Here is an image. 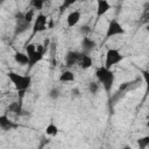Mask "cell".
<instances>
[{
	"instance_id": "30bf717a",
	"label": "cell",
	"mask_w": 149,
	"mask_h": 149,
	"mask_svg": "<svg viewBox=\"0 0 149 149\" xmlns=\"http://www.w3.org/2000/svg\"><path fill=\"white\" fill-rule=\"evenodd\" d=\"M111 3L108 0H97V21L104 16L109 9H111Z\"/></svg>"
},
{
	"instance_id": "ac0fdd59",
	"label": "cell",
	"mask_w": 149,
	"mask_h": 149,
	"mask_svg": "<svg viewBox=\"0 0 149 149\" xmlns=\"http://www.w3.org/2000/svg\"><path fill=\"white\" fill-rule=\"evenodd\" d=\"M99 90H100V84L98 81H91L88 84V91H90V93L97 94L99 92Z\"/></svg>"
},
{
	"instance_id": "52a82bcc",
	"label": "cell",
	"mask_w": 149,
	"mask_h": 149,
	"mask_svg": "<svg viewBox=\"0 0 149 149\" xmlns=\"http://www.w3.org/2000/svg\"><path fill=\"white\" fill-rule=\"evenodd\" d=\"M44 52H45V49L43 48V45H37V47H36L35 52H34L31 56H29L28 68H29V69H31V68H34L38 62H41V61H42V58H43Z\"/></svg>"
},
{
	"instance_id": "d6986e66",
	"label": "cell",
	"mask_w": 149,
	"mask_h": 149,
	"mask_svg": "<svg viewBox=\"0 0 149 149\" xmlns=\"http://www.w3.org/2000/svg\"><path fill=\"white\" fill-rule=\"evenodd\" d=\"M137 146L140 149H146L149 146V136H143L137 140Z\"/></svg>"
},
{
	"instance_id": "9c48e42d",
	"label": "cell",
	"mask_w": 149,
	"mask_h": 149,
	"mask_svg": "<svg viewBox=\"0 0 149 149\" xmlns=\"http://www.w3.org/2000/svg\"><path fill=\"white\" fill-rule=\"evenodd\" d=\"M19 125L15 123L14 121H12L7 114H2L0 115V129L3 130V132H9V130H13L15 128H17Z\"/></svg>"
},
{
	"instance_id": "484cf974",
	"label": "cell",
	"mask_w": 149,
	"mask_h": 149,
	"mask_svg": "<svg viewBox=\"0 0 149 149\" xmlns=\"http://www.w3.org/2000/svg\"><path fill=\"white\" fill-rule=\"evenodd\" d=\"M49 43H50V40H49V38H47V40H44V43L42 44V45H43V48L45 49V51H47V49H48V47H49Z\"/></svg>"
},
{
	"instance_id": "2e32d148",
	"label": "cell",
	"mask_w": 149,
	"mask_h": 149,
	"mask_svg": "<svg viewBox=\"0 0 149 149\" xmlns=\"http://www.w3.org/2000/svg\"><path fill=\"white\" fill-rule=\"evenodd\" d=\"M7 111H8V112H12V113H14V114H16V115H21L22 112H23L22 105H21V102H19V101H13L12 104H9V106L7 107Z\"/></svg>"
},
{
	"instance_id": "4fadbf2b",
	"label": "cell",
	"mask_w": 149,
	"mask_h": 149,
	"mask_svg": "<svg viewBox=\"0 0 149 149\" xmlns=\"http://www.w3.org/2000/svg\"><path fill=\"white\" fill-rule=\"evenodd\" d=\"M78 64H79L80 69H83V70H87V69H90V68L92 66L93 61H92V58H91V56H90L88 54L81 52V56H80V58H79Z\"/></svg>"
},
{
	"instance_id": "ffe728a7",
	"label": "cell",
	"mask_w": 149,
	"mask_h": 149,
	"mask_svg": "<svg viewBox=\"0 0 149 149\" xmlns=\"http://www.w3.org/2000/svg\"><path fill=\"white\" fill-rule=\"evenodd\" d=\"M36 47H37V45H35L34 43H27V44H26V48H24V49H26V54L28 55V57L31 56V55L35 52Z\"/></svg>"
},
{
	"instance_id": "603a6c76",
	"label": "cell",
	"mask_w": 149,
	"mask_h": 149,
	"mask_svg": "<svg viewBox=\"0 0 149 149\" xmlns=\"http://www.w3.org/2000/svg\"><path fill=\"white\" fill-rule=\"evenodd\" d=\"M59 95H61V92H59V90H58V88H56V87H54V88H52V90H50V92H49V97H50L51 99H54V100L58 99V98H59Z\"/></svg>"
},
{
	"instance_id": "4316f807",
	"label": "cell",
	"mask_w": 149,
	"mask_h": 149,
	"mask_svg": "<svg viewBox=\"0 0 149 149\" xmlns=\"http://www.w3.org/2000/svg\"><path fill=\"white\" fill-rule=\"evenodd\" d=\"M72 94L73 95H79V90L78 88H73L72 90Z\"/></svg>"
},
{
	"instance_id": "ba28073f",
	"label": "cell",
	"mask_w": 149,
	"mask_h": 149,
	"mask_svg": "<svg viewBox=\"0 0 149 149\" xmlns=\"http://www.w3.org/2000/svg\"><path fill=\"white\" fill-rule=\"evenodd\" d=\"M80 56H81V52H79V51H73V50L68 51L66 55H65V57H64L65 65H66L68 68L74 66L76 64H78Z\"/></svg>"
},
{
	"instance_id": "5bb4252c",
	"label": "cell",
	"mask_w": 149,
	"mask_h": 149,
	"mask_svg": "<svg viewBox=\"0 0 149 149\" xmlns=\"http://www.w3.org/2000/svg\"><path fill=\"white\" fill-rule=\"evenodd\" d=\"M14 61L21 65V66H24V65H28V62H29V57L26 52H22V51H16L14 54Z\"/></svg>"
},
{
	"instance_id": "f546056e",
	"label": "cell",
	"mask_w": 149,
	"mask_h": 149,
	"mask_svg": "<svg viewBox=\"0 0 149 149\" xmlns=\"http://www.w3.org/2000/svg\"><path fill=\"white\" fill-rule=\"evenodd\" d=\"M43 1H44V2H45V1H48V0H43Z\"/></svg>"
},
{
	"instance_id": "6da1fadb",
	"label": "cell",
	"mask_w": 149,
	"mask_h": 149,
	"mask_svg": "<svg viewBox=\"0 0 149 149\" xmlns=\"http://www.w3.org/2000/svg\"><path fill=\"white\" fill-rule=\"evenodd\" d=\"M95 77L98 79V83L102 85L104 90L109 93L112 91V87L115 81V74L111 69H107L105 66H100L95 70Z\"/></svg>"
},
{
	"instance_id": "5b68a950",
	"label": "cell",
	"mask_w": 149,
	"mask_h": 149,
	"mask_svg": "<svg viewBox=\"0 0 149 149\" xmlns=\"http://www.w3.org/2000/svg\"><path fill=\"white\" fill-rule=\"evenodd\" d=\"M15 28H14V34L15 35H21L23 33H26L29 28H31V22H28L24 20L23 17V13H17L15 15Z\"/></svg>"
},
{
	"instance_id": "7a4b0ae2",
	"label": "cell",
	"mask_w": 149,
	"mask_h": 149,
	"mask_svg": "<svg viewBox=\"0 0 149 149\" xmlns=\"http://www.w3.org/2000/svg\"><path fill=\"white\" fill-rule=\"evenodd\" d=\"M7 77L14 85V87L21 93H23L31 85V77L28 74H19L17 72L9 71L7 73Z\"/></svg>"
},
{
	"instance_id": "9a60e30c",
	"label": "cell",
	"mask_w": 149,
	"mask_h": 149,
	"mask_svg": "<svg viewBox=\"0 0 149 149\" xmlns=\"http://www.w3.org/2000/svg\"><path fill=\"white\" fill-rule=\"evenodd\" d=\"M74 73L72 72V71H70V70H65V71H63L61 74H59V81L61 83H71V81H73L74 80Z\"/></svg>"
},
{
	"instance_id": "7402d4cb",
	"label": "cell",
	"mask_w": 149,
	"mask_h": 149,
	"mask_svg": "<svg viewBox=\"0 0 149 149\" xmlns=\"http://www.w3.org/2000/svg\"><path fill=\"white\" fill-rule=\"evenodd\" d=\"M44 1L43 0H31V6L36 9V10H41L43 8Z\"/></svg>"
},
{
	"instance_id": "8fae6325",
	"label": "cell",
	"mask_w": 149,
	"mask_h": 149,
	"mask_svg": "<svg viewBox=\"0 0 149 149\" xmlns=\"http://www.w3.org/2000/svg\"><path fill=\"white\" fill-rule=\"evenodd\" d=\"M80 17H81V14H80L79 10H73V12H71V13L68 15V17H66V24H68V27H70V28L74 27V26L79 22Z\"/></svg>"
},
{
	"instance_id": "e0dca14e",
	"label": "cell",
	"mask_w": 149,
	"mask_h": 149,
	"mask_svg": "<svg viewBox=\"0 0 149 149\" xmlns=\"http://www.w3.org/2000/svg\"><path fill=\"white\" fill-rule=\"evenodd\" d=\"M58 127L54 123V122H50L47 127H45V134L49 135V136H56L58 134Z\"/></svg>"
},
{
	"instance_id": "f1b7e54d",
	"label": "cell",
	"mask_w": 149,
	"mask_h": 149,
	"mask_svg": "<svg viewBox=\"0 0 149 149\" xmlns=\"http://www.w3.org/2000/svg\"><path fill=\"white\" fill-rule=\"evenodd\" d=\"M1 93H2V91H1V90H0V94H1Z\"/></svg>"
},
{
	"instance_id": "d4e9b609",
	"label": "cell",
	"mask_w": 149,
	"mask_h": 149,
	"mask_svg": "<svg viewBox=\"0 0 149 149\" xmlns=\"http://www.w3.org/2000/svg\"><path fill=\"white\" fill-rule=\"evenodd\" d=\"M90 31H91V28H90L88 26L85 24V26H81V27H80V33H81L84 36H86V34L90 33Z\"/></svg>"
},
{
	"instance_id": "83f0119b",
	"label": "cell",
	"mask_w": 149,
	"mask_h": 149,
	"mask_svg": "<svg viewBox=\"0 0 149 149\" xmlns=\"http://www.w3.org/2000/svg\"><path fill=\"white\" fill-rule=\"evenodd\" d=\"M5 1H6V0H0V6H1V5H3V3H5Z\"/></svg>"
},
{
	"instance_id": "3957f363",
	"label": "cell",
	"mask_w": 149,
	"mask_h": 149,
	"mask_svg": "<svg viewBox=\"0 0 149 149\" xmlns=\"http://www.w3.org/2000/svg\"><path fill=\"white\" fill-rule=\"evenodd\" d=\"M123 59V55L115 48H109L105 55V68L112 69V66L119 64Z\"/></svg>"
},
{
	"instance_id": "8992f818",
	"label": "cell",
	"mask_w": 149,
	"mask_h": 149,
	"mask_svg": "<svg viewBox=\"0 0 149 149\" xmlns=\"http://www.w3.org/2000/svg\"><path fill=\"white\" fill-rule=\"evenodd\" d=\"M47 22H48V19H47V16H45L44 14H42V13L37 14V16H36L35 20H34L33 27H31V29H33L31 37H34L37 33L44 31V30L47 29Z\"/></svg>"
},
{
	"instance_id": "7c38bea8",
	"label": "cell",
	"mask_w": 149,
	"mask_h": 149,
	"mask_svg": "<svg viewBox=\"0 0 149 149\" xmlns=\"http://www.w3.org/2000/svg\"><path fill=\"white\" fill-rule=\"evenodd\" d=\"M97 47V43L94 40L87 37V36H84L83 40H81V48L84 50L85 54H88L90 51H92L94 48Z\"/></svg>"
},
{
	"instance_id": "277c9868",
	"label": "cell",
	"mask_w": 149,
	"mask_h": 149,
	"mask_svg": "<svg viewBox=\"0 0 149 149\" xmlns=\"http://www.w3.org/2000/svg\"><path fill=\"white\" fill-rule=\"evenodd\" d=\"M126 33L125 28L122 27V24L116 20V19H112L109 22H108V26H107V30H106V40L111 38V37H114V36H118V35H123Z\"/></svg>"
},
{
	"instance_id": "44dd1931",
	"label": "cell",
	"mask_w": 149,
	"mask_h": 149,
	"mask_svg": "<svg viewBox=\"0 0 149 149\" xmlns=\"http://www.w3.org/2000/svg\"><path fill=\"white\" fill-rule=\"evenodd\" d=\"M23 17H24L26 21L33 22V20L35 19V17H34V9H29V10H27L26 13H23Z\"/></svg>"
},
{
	"instance_id": "cb8c5ba5",
	"label": "cell",
	"mask_w": 149,
	"mask_h": 149,
	"mask_svg": "<svg viewBox=\"0 0 149 149\" xmlns=\"http://www.w3.org/2000/svg\"><path fill=\"white\" fill-rule=\"evenodd\" d=\"M77 1H79V0H63V3H62V6H61V9L64 10V9L69 8L70 6H72L73 3H76Z\"/></svg>"
}]
</instances>
